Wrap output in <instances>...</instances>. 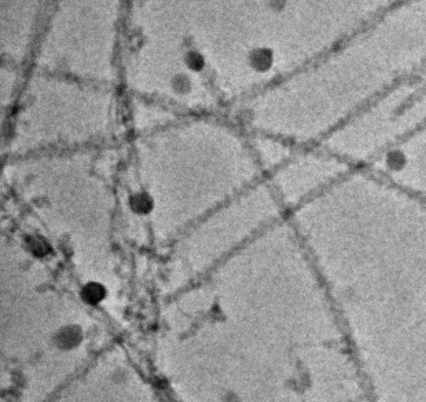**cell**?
Wrapping results in <instances>:
<instances>
[{
  "mask_svg": "<svg viewBox=\"0 0 426 402\" xmlns=\"http://www.w3.org/2000/svg\"><path fill=\"white\" fill-rule=\"evenodd\" d=\"M354 166L321 146L296 147L275 166L271 189L285 213L318 194Z\"/></svg>",
  "mask_w": 426,
  "mask_h": 402,
  "instance_id": "6da1fadb",
  "label": "cell"
},
{
  "mask_svg": "<svg viewBox=\"0 0 426 402\" xmlns=\"http://www.w3.org/2000/svg\"><path fill=\"white\" fill-rule=\"evenodd\" d=\"M131 206H133L134 211L145 213L152 208V200L146 195H137L131 200Z\"/></svg>",
  "mask_w": 426,
  "mask_h": 402,
  "instance_id": "7a4b0ae2",
  "label": "cell"
},
{
  "mask_svg": "<svg viewBox=\"0 0 426 402\" xmlns=\"http://www.w3.org/2000/svg\"><path fill=\"white\" fill-rule=\"evenodd\" d=\"M86 295L88 299L99 300V297L102 295V289L99 285H90L86 287Z\"/></svg>",
  "mask_w": 426,
  "mask_h": 402,
  "instance_id": "3957f363",
  "label": "cell"
}]
</instances>
